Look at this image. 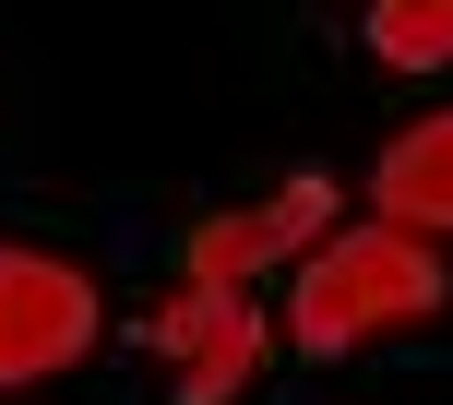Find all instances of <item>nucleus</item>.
<instances>
[{
	"label": "nucleus",
	"mask_w": 453,
	"mask_h": 405,
	"mask_svg": "<svg viewBox=\"0 0 453 405\" xmlns=\"http://www.w3.org/2000/svg\"><path fill=\"white\" fill-rule=\"evenodd\" d=\"M430 310H441V263H430V239H406V226H346V239L311 250L287 334L311 346V358H346V346L406 334V322H430Z\"/></svg>",
	"instance_id": "obj_1"
},
{
	"label": "nucleus",
	"mask_w": 453,
	"mask_h": 405,
	"mask_svg": "<svg viewBox=\"0 0 453 405\" xmlns=\"http://www.w3.org/2000/svg\"><path fill=\"white\" fill-rule=\"evenodd\" d=\"M96 346V287L48 250H0V382H48Z\"/></svg>",
	"instance_id": "obj_2"
},
{
	"label": "nucleus",
	"mask_w": 453,
	"mask_h": 405,
	"mask_svg": "<svg viewBox=\"0 0 453 405\" xmlns=\"http://www.w3.org/2000/svg\"><path fill=\"white\" fill-rule=\"evenodd\" d=\"M143 346H156V358H180V405H226V394L250 382V370H263V322H250L239 298H215V287L156 298Z\"/></svg>",
	"instance_id": "obj_3"
},
{
	"label": "nucleus",
	"mask_w": 453,
	"mask_h": 405,
	"mask_svg": "<svg viewBox=\"0 0 453 405\" xmlns=\"http://www.w3.org/2000/svg\"><path fill=\"white\" fill-rule=\"evenodd\" d=\"M334 215V191L322 180H287L263 202V215H215V226H191V287H215V298H239L263 263H287V250H311V226Z\"/></svg>",
	"instance_id": "obj_4"
},
{
	"label": "nucleus",
	"mask_w": 453,
	"mask_h": 405,
	"mask_svg": "<svg viewBox=\"0 0 453 405\" xmlns=\"http://www.w3.org/2000/svg\"><path fill=\"white\" fill-rule=\"evenodd\" d=\"M370 202H382V226H406V239H453V108L382 143Z\"/></svg>",
	"instance_id": "obj_5"
},
{
	"label": "nucleus",
	"mask_w": 453,
	"mask_h": 405,
	"mask_svg": "<svg viewBox=\"0 0 453 405\" xmlns=\"http://www.w3.org/2000/svg\"><path fill=\"white\" fill-rule=\"evenodd\" d=\"M370 48H382L394 72L453 60V0H370Z\"/></svg>",
	"instance_id": "obj_6"
}]
</instances>
